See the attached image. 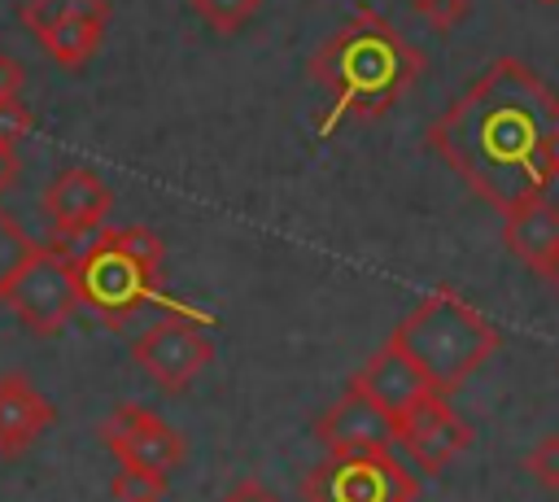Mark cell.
Masks as SVG:
<instances>
[{
	"label": "cell",
	"instance_id": "603a6c76",
	"mask_svg": "<svg viewBox=\"0 0 559 502\" xmlns=\"http://www.w3.org/2000/svg\"><path fill=\"white\" fill-rule=\"evenodd\" d=\"M22 87H26V70H22V61L9 57V52L0 48V105H4V100H17Z\"/></svg>",
	"mask_w": 559,
	"mask_h": 502
},
{
	"label": "cell",
	"instance_id": "9a60e30c",
	"mask_svg": "<svg viewBox=\"0 0 559 502\" xmlns=\"http://www.w3.org/2000/svg\"><path fill=\"white\" fill-rule=\"evenodd\" d=\"M105 26H109V22H100V17H61V22L44 26L35 39H39V48H44V57H48L52 65H61V70L74 74V70H83V65L100 52Z\"/></svg>",
	"mask_w": 559,
	"mask_h": 502
},
{
	"label": "cell",
	"instance_id": "8fae6325",
	"mask_svg": "<svg viewBox=\"0 0 559 502\" xmlns=\"http://www.w3.org/2000/svg\"><path fill=\"white\" fill-rule=\"evenodd\" d=\"M314 441L328 454H358V450H389L393 445V419L345 384V393L314 419Z\"/></svg>",
	"mask_w": 559,
	"mask_h": 502
},
{
	"label": "cell",
	"instance_id": "2e32d148",
	"mask_svg": "<svg viewBox=\"0 0 559 502\" xmlns=\"http://www.w3.org/2000/svg\"><path fill=\"white\" fill-rule=\"evenodd\" d=\"M109 13H114L109 0H22V9H17L22 26L31 35H39L44 26H52L61 17H100V22H109Z\"/></svg>",
	"mask_w": 559,
	"mask_h": 502
},
{
	"label": "cell",
	"instance_id": "5b68a950",
	"mask_svg": "<svg viewBox=\"0 0 559 502\" xmlns=\"http://www.w3.org/2000/svg\"><path fill=\"white\" fill-rule=\"evenodd\" d=\"M415 471L389 450L328 454L306 476V502H415Z\"/></svg>",
	"mask_w": 559,
	"mask_h": 502
},
{
	"label": "cell",
	"instance_id": "ba28073f",
	"mask_svg": "<svg viewBox=\"0 0 559 502\" xmlns=\"http://www.w3.org/2000/svg\"><path fill=\"white\" fill-rule=\"evenodd\" d=\"M393 445L424 471L437 476L445 471L463 450H472V428L463 415H454L445 393H428L415 402L406 415L393 419Z\"/></svg>",
	"mask_w": 559,
	"mask_h": 502
},
{
	"label": "cell",
	"instance_id": "52a82bcc",
	"mask_svg": "<svg viewBox=\"0 0 559 502\" xmlns=\"http://www.w3.org/2000/svg\"><path fill=\"white\" fill-rule=\"evenodd\" d=\"M131 362L166 393H183L210 362H214V340L205 332V319L197 314H166L148 323L131 340Z\"/></svg>",
	"mask_w": 559,
	"mask_h": 502
},
{
	"label": "cell",
	"instance_id": "cb8c5ba5",
	"mask_svg": "<svg viewBox=\"0 0 559 502\" xmlns=\"http://www.w3.org/2000/svg\"><path fill=\"white\" fill-rule=\"evenodd\" d=\"M17 170H22V157H17V144L0 135V196L17 183Z\"/></svg>",
	"mask_w": 559,
	"mask_h": 502
},
{
	"label": "cell",
	"instance_id": "d4e9b609",
	"mask_svg": "<svg viewBox=\"0 0 559 502\" xmlns=\"http://www.w3.org/2000/svg\"><path fill=\"white\" fill-rule=\"evenodd\" d=\"M218 502H280L271 489H262L258 480H245V485H236L227 498H218Z\"/></svg>",
	"mask_w": 559,
	"mask_h": 502
},
{
	"label": "cell",
	"instance_id": "30bf717a",
	"mask_svg": "<svg viewBox=\"0 0 559 502\" xmlns=\"http://www.w3.org/2000/svg\"><path fill=\"white\" fill-rule=\"evenodd\" d=\"M109 210H114V192H109V183H105L96 170H87V166H66V170L44 188V218H48L52 236H57L61 244H70V249H74L79 240L96 236V231L105 227Z\"/></svg>",
	"mask_w": 559,
	"mask_h": 502
},
{
	"label": "cell",
	"instance_id": "4316f807",
	"mask_svg": "<svg viewBox=\"0 0 559 502\" xmlns=\"http://www.w3.org/2000/svg\"><path fill=\"white\" fill-rule=\"evenodd\" d=\"M555 183H559V140H555Z\"/></svg>",
	"mask_w": 559,
	"mask_h": 502
},
{
	"label": "cell",
	"instance_id": "e0dca14e",
	"mask_svg": "<svg viewBox=\"0 0 559 502\" xmlns=\"http://www.w3.org/2000/svg\"><path fill=\"white\" fill-rule=\"evenodd\" d=\"M35 249H39V240H31L26 227L13 214L0 210V301L9 297V288L17 284V275L26 271V262L35 258Z\"/></svg>",
	"mask_w": 559,
	"mask_h": 502
},
{
	"label": "cell",
	"instance_id": "ffe728a7",
	"mask_svg": "<svg viewBox=\"0 0 559 502\" xmlns=\"http://www.w3.org/2000/svg\"><path fill=\"white\" fill-rule=\"evenodd\" d=\"M524 471H528L542 489L559 493V437H542V441L524 454Z\"/></svg>",
	"mask_w": 559,
	"mask_h": 502
},
{
	"label": "cell",
	"instance_id": "3957f363",
	"mask_svg": "<svg viewBox=\"0 0 559 502\" xmlns=\"http://www.w3.org/2000/svg\"><path fill=\"white\" fill-rule=\"evenodd\" d=\"M432 393H459L502 345V332L454 288L424 292L389 336Z\"/></svg>",
	"mask_w": 559,
	"mask_h": 502
},
{
	"label": "cell",
	"instance_id": "277c9868",
	"mask_svg": "<svg viewBox=\"0 0 559 502\" xmlns=\"http://www.w3.org/2000/svg\"><path fill=\"white\" fill-rule=\"evenodd\" d=\"M166 244L153 227H100L74 249V284L83 310L100 323L122 327L140 306L162 297Z\"/></svg>",
	"mask_w": 559,
	"mask_h": 502
},
{
	"label": "cell",
	"instance_id": "d6986e66",
	"mask_svg": "<svg viewBox=\"0 0 559 502\" xmlns=\"http://www.w3.org/2000/svg\"><path fill=\"white\" fill-rule=\"evenodd\" d=\"M192 9H197V17H201L210 31L236 35V31H245V26L258 17L262 0H192Z\"/></svg>",
	"mask_w": 559,
	"mask_h": 502
},
{
	"label": "cell",
	"instance_id": "8992f818",
	"mask_svg": "<svg viewBox=\"0 0 559 502\" xmlns=\"http://www.w3.org/2000/svg\"><path fill=\"white\" fill-rule=\"evenodd\" d=\"M4 306L35 332V336H61L70 319L83 310L79 284H74V249L70 244H39L17 284L9 288Z\"/></svg>",
	"mask_w": 559,
	"mask_h": 502
},
{
	"label": "cell",
	"instance_id": "44dd1931",
	"mask_svg": "<svg viewBox=\"0 0 559 502\" xmlns=\"http://www.w3.org/2000/svg\"><path fill=\"white\" fill-rule=\"evenodd\" d=\"M411 9L432 26V31H454L467 13H472V0H411Z\"/></svg>",
	"mask_w": 559,
	"mask_h": 502
},
{
	"label": "cell",
	"instance_id": "7c38bea8",
	"mask_svg": "<svg viewBox=\"0 0 559 502\" xmlns=\"http://www.w3.org/2000/svg\"><path fill=\"white\" fill-rule=\"evenodd\" d=\"M349 389H358L362 397H371L389 419L406 415L415 402H424V397L432 393L428 380L419 375V367H415L393 340H384V345L349 375Z\"/></svg>",
	"mask_w": 559,
	"mask_h": 502
},
{
	"label": "cell",
	"instance_id": "4fadbf2b",
	"mask_svg": "<svg viewBox=\"0 0 559 502\" xmlns=\"http://www.w3.org/2000/svg\"><path fill=\"white\" fill-rule=\"evenodd\" d=\"M52 423H57V406L31 384V375L4 371L0 375V454L4 458L26 454Z\"/></svg>",
	"mask_w": 559,
	"mask_h": 502
},
{
	"label": "cell",
	"instance_id": "7402d4cb",
	"mask_svg": "<svg viewBox=\"0 0 559 502\" xmlns=\"http://www.w3.org/2000/svg\"><path fill=\"white\" fill-rule=\"evenodd\" d=\"M31 127H35V113L26 109V100H22V96L0 105V135H4V140H13V144H17Z\"/></svg>",
	"mask_w": 559,
	"mask_h": 502
},
{
	"label": "cell",
	"instance_id": "9c48e42d",
	"mask_svg": "<svg viewBox=\"0 0 559 502\" xmlns=\"http://www.w3.org/2000/svg\"><path fill=\"white\" fill-rule=\"evenodd\" d=\"M100 441L105 450L118 458V463H135V467H157V471H175L183 463V437L162 419L153 415L148 406L140 402H122L105 415L100 423Z\"/></svg>",
	"mask_w": 559,
	"mask_h": 502
},
{
	"label": "cell",
	"instance_id": "ac0fdd59",
	"mask_svg": "<svg viewBox=\"0 0 559 502\" xmlns=\"http://www.w3.org/2000/svg\"><path fill=\"white\" fill-rule=\"evenodd\" d=\"M170 476L157 471V467H135V463H118L114 480H109V493L114 502H162L166 498V485Z\"/></svg>",
	"mask_w": 559,
	"mask_h": 502
},
{
	"label": "cell",
	"instance_id": "484cf974",
	"mask_svg": "<svg viewBox=\"0 0 559 502\" xmlns=\"http://www.w3.org/2000/svg\"><path fill=\"white\" fill-rule=\"evenodd\" d=\"M546 284H550V288H555V292H559V258H555V266H550V271H546Z\"/></svg>",
	"mask_w": 559,
	"mask_h": 502
},
{
	"label": "cell",
	"instance_id": "83f0119b",
	"mask_svg": "<svg viewBox=\"0 0 559 502\" xmlns=\"http://www.w3.org/2000/svg\"><path fill=\"white\" fill-rule=\"evenodd\" d=\"M537 4H559V0H537Z\"/></svg>",
	"mask_w": 559,
	"mask_h": 502
},
{
	"label": "cell",
	"instance_id": "7a4b0ae2",
	"mask_svg": "<svg viewBox=\"0 0 559 502\" xmlns=\"http://www.w3.org/2000/svg\"><path fill=\"white\" fill-rule=\"evenodd\" d=\"M428 57L371 4L354 9L332 39L306 61L310 83L328 92L319 135H332L345 118H384L424 74Z\"/></svg>",
	"mask_w": 559,
	"mask_h": 502
},
{
	"label": "cell",
	"instance_id": "5bb4252c",
	"mask_svg": "<svg viewBox=\"0 0 559 502\" xmlns=\"http://www.w3.org/2000/svg\"><path fill=\"white\" fill-rule=\"evenodd\" d=\"M502 240L511 249V258H520L533 275L546 279V271L559 258V205H550L546 196H533L515 210L502 214Z\"/></svg>",
	"mask_w": 559,
	"mask_h": 502
},
{
	"label": "cell",
	"instance_id": "6da1fadb",
	"mask_svg": "<svg viewBox=\"0 0 559 502\" xmlns=\"http://www.w3.org/2000/svg\"><path fill=\"white\" fill-rule=\"evenodd\" d=\"M559 96L515 57L489 61L428 127L424 144L493 210L546 196L555 183Z\"/></svg>",
	"mask_w": 559,
	"mask_h": 502
}]
</instances>
